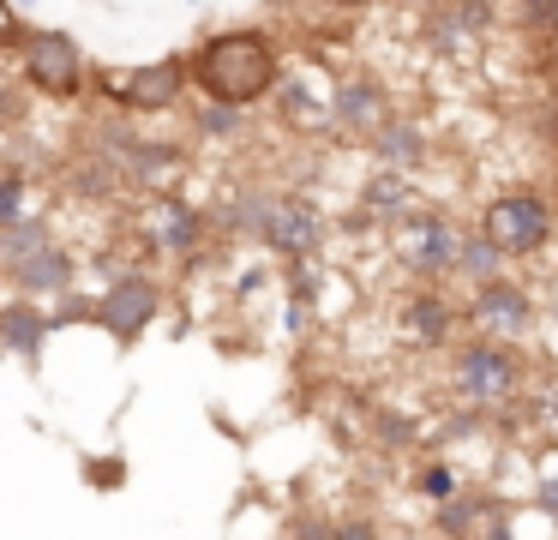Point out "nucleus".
I'll list each match as a JSON object with an SVG mask.
<instances>
[{"label":"nucleus","instance_id":"18","mask_svg":"<svg viewBox=\"0 0 558 540\" xmlns=\"http://www.w3.org/2000/svg\"><path fill=\"white\" fill-rule=\"evenodd\" d=\"M49 331H54V319H49V307H37V300H7V307H0V348L19 355L25 367L43 360Z\"/></svg>","mask_w":558,"mask_h":540},{"label":"nucleus","instance_id":"31","mask_svg":"<svg viewBox=\"0 0 558 540\" xmlns=\"http://www.w3.org/2000/svg\"><path fill=\"white\" fill-rule=\"evenodd\" d=\"M553 139H558V115H553Z\"/></svg>","mask_w":558,"mask_h":540},{"label":"nucleus","instance_id":"22","mask_svg":"<svg viewBox=\"0 0 558 540\" xmlns=\"http://www.w3.org/2000/svg\"><path fill=\"white\" fill-rule=\"evenodd\" d=\"M450 276H462L469 288H481V283H493V276H505V259L493 252V240L462 235L457 240V271H450Z\"/></svg>","mask_w":558,"mask_h":540},{"label":"nucleus","instance_id":"32","mask_svg":"<svg viewBox=\"0 0 558 540\" xmlns=\"http://www.w3.org/2000/svg\"><path fill=\"white\" fill-rule=\"evenodd\" d=\"M265 7H277V0H265Z\"/></svg>","mask_w":558,"mask_h":540},{"label":"nucleus","instance_id":"7","mask_svg":"<svg viewBox=\"0 0 558 540\" xmlns=\"http://www.w3.org/2000/svg\"><path fill=\"white\" fill-rule=\"evenodd\" d=\"M157 307H162V283H157V276L126 271V276H114V283L102 288L97 300H90V324H97L109 343L126 348V343H138V336L150 331Z\"/></svg>","mask_w":558,"mask_h":540},{"label":"nucleus","instance_id":"15","mask_svg":"<svg viewBox=\"0 0 558 540\" xmlns=\"http://www.w3.org/2000/svg\"><path fill=\"white\" fill-rule=\"evenodd\" d=\"M366 151H373V163L390 168V175H421V168L433 163V139H426V127L414 115H390L385 127L366 139Z\"/></svg>","mask_w":558,"mask_h":540},{"label":"nucleus","instance_id":"30","mask_svg":"<svg viewBox=\"0 0 558 540\" xmlns=\"http://www.w3.org/2000/svg\"><path fill=\"white\" fill-rule=\"evenodd\" d=\"M378 540H421V535H378Z\"/></svg>","mask_w":558,"mask_h":540},{"label":"nucleus","instance_id":"2","mask_svg":"<svg viewBox=\"0 0 558 540\" xmlns=\"http://www.w3.org/2000/svg\"><path fill=\"white\" fill-rule=\"evenodd\" d=\"M450 391L474 408V415H498V408L522 403V355L510 343H486V336H469V343H450Z\"/></svg>","mask_w":558,"mask_h":540},{"label":"nucleus","instance_id":"21","mask_svg":"<svg viewBox=\"0 0 558 540\" xmlns=\"http://www.w3.org/2000/svg\"><path fill=\"white\" fill-rule=\"evenodd\" d=\"M49 223L43 216H25V223H13V228H0V276H13L19 264L31 259V252H43L49 247Z\"/></svg>","mask_w":558,"mask_h":540},{"label":"nucleus","instance_id":"23","mask_svg":"<svg viewBox=\"0 0 558 540\" xmlns=\"http://www.w3.org/2000/svg\"><path fill=\"white\" fill-rule=\"evenodd\" d=\"M25 216H37V204H31V187H25V175H19V168H7V175H0V228L25 223Z\"/></svg>","mask_w":558,"mask_h":540},{"label":"nucleus","instance_id":"27","mask_svg":"<svg viewBox=\"0 0 558 540\" xmlns=\"http://www.w3.org/2000/svg\"><path fill=\"white\" fill-rule=\"evenodd\" d=\"M534 504L558 516V456H553V463H546V475H541V492H534Z\"/></svg>","mask_w":558,"mask_h":540},{"label":"nucleus","instance_id":"26","mask_svg":"<svg viewBox=\"0 0 558 540\" xmlns=\"http://www.w3.org/2000/svg\"><path fill=\"white\" fill-rule=\"evenodd\" d=\"M373 439L385 444V451H409V444H414V427H409L402 415H390V408H378V415H373Z\"/></svg>","mask_w":558,"mask_h":540},{"label":"nucleus","instance_id":"10","mask_svg":"<svg viewBox=\"0 0 558 540\" xmlns=\"http://www.w3.org/2000/svg\"><path fill=\"white\" fill-rule=\"evenodd\" d=\"M325 108H330V127L337 132H349V139H373V132L390 120V91L373 79V72H337Z\"/></svg>","mask_w":558,"mask_h":540},{"label":"nucleus","instance_id":"5","mask_svg":"<svg viewBox=\"0 0 558 540\" xmlns=\"http://www.w3.org/2000/svg\"><path fill=\"white\" fill-rule=\"evenodd\" d=\"M13 55H19V67H25L31 91L54 96V103H73V96L85 91V79H90L85 48H78L66 31H25Z\"/></svg>","mask_w":558,"mask_h":540},{"label":"nucleus","instance_id":"12","mask_svg":"<svg viewBox=\"0 0 558 540\" xmlns=\"http://www.w3.org/2000/svg\"><path fill=\"white\" fill-rule=\"evenodd\" d=\"M426 36H433L438 55L462 60L493 36V0H438L426 12Z\"/></svg>","mask_w":558,"mask_h":540},{"label":"nucleus","instance_id":"3","mask_svg":"<svg viewBox=\"0 0 558 540\" xmlns=\"http://www.w3.org/2000/svg\"><path fill=\"white\" fill-rule=\"evenodd\" d=\"M474 235L493 240V252L505 264L534 259V252H546V240H553V199H546V192H534V187L498 192V199H486L481 228H474Z\"/></svg>","mask_w":558,"mask_h":540},{"label":"nucleus","instance_id":"19","mask_svg":"<svg viewBox=\"0 0 558 540\" xmlns=\"http://www.w3.org/2000/svg\"><path fill=\"white\" fill-rule=\"evenodd\" d=\"M270 96H277L282 120H289L294 132H325V127H330L325 96H313V91H306V79H301V72H282V79H277V91H270Z\"/></svg>","mask_w":558,"mask_h":540},{"label":"nucleus","instance_id":"1","mask_svg":"<svg viewBox=\"0 0 558 540\" xmlns=\"http://www.w3.org/2000/svg\"><path fill=\"white\" fill-rule=\"evenodd\" d=\"M186 79L205 91V103H229V108H253L277 91L282 79V55L265 31H217L193 60Z\"/></svg>","mask_w":558,"mask_h":540},{"label":"nucleus","instance_id":"17","mask_svg":"<svg viewBox=\"0 0 558 540\" xmlns=\"http://www.w3.org/2000/svg\"><path fill=\"white\" fill-rule=\"evenodd\" d=\"M414 211H426L414 175H390V168H373V175H366V187H361V216L366 223L397 228V223H409Z\"/></svg>","mask_w":558,"mask_h":540},{"label":"nucleus","instance_id":"25","mask_svg":"<svg viewBox=\"0 0 558 540\" xmlns=\"http://www.w3.org/2000/svg\"><path fill=\"white\" fill-rule=\"evenodd\" d=\"M414 492H421L426 504H445V499H457V475H450L445 463H433V468H421V475H414Z\"/></svg>","mask_w":558,"mask_h":540},{"label":"nucleus","instance_id":"4","mask_svg":"<svg viewBox=\"0 0 558 540\" xmlns=\"http://www.w3.org/2000/svg\"><path fill=\"white\" fill-rule=\"evenodd\" d=\"M186 55H162V60H138L126 72H97V96H109V108L121 115H169L186 96Z\"/></svg>","mask_w":558,"mask_h":540},{"label":"nucleus","instance_id":"33","mask_svg":"<svg viewBox=\"0 0 558 540\" xmlns=\"http://www.w3.org/2000/svg\"><path fill=\"white\" fill-rule=\"evenodd\" d=\"M553 312H558V307H553Z\"/></svg>","mask_w":558,"mask_h":540},{"label":"nucleus","instance_id":"13","mask_svg":"<svg viewBox=\"0 0 558 540\" xmlns=\"http://www.w3.org/2000/svg\"><path fill=\"white\" fill-rule=\"evenodd\" d=\"M205 228H210V216L198 211V204H186L181 192H169V199H157V211H150L145 240L162 247L169 259L193 264V259H205Z\"/></svg>","mask_w":558,"mask_h":540},{"label":"nucleus","instance_id":"14","mask_svg":"<svg viewBox=\"0 0 558 540\" xmlns=\"http://www.w3.org/2000/svg\"><path fill=\"white\" fill-rule=\"evenodd\" d=\"M126 180H138V187L150 192V199H169L174 187L186 180V168H193V156L181 151V144H157V139H133L121 156Z\"/></svg>","mask_w":558,"mask_h":540},{"label":"nucleus","instance_id":"16","mask_svg":"<svg viewBox=\"0 0 558 540\" xmlns=\"http://www.w3.org/2000/svg\"><path fill=\"white\" fill-rule=\"evenodd\" d=\"M7 283H13L25 300H37V307H43V300H66V295H73V283H78V259L49 240V247L31 252V259L19 264L13 276H7Z\"/></svg>","mask_w":558,"mask_h":540},{"label":"nucleus","instance_id":"24","mask_svg":"<svg viewBox=\"0 0 558 540\" xmlns=\"http://www.w3.org/2000/svg\"><path fill=\"white\" fill-rule=\"evenodd\" d=\"M193 132H205V139H241L246 132V108H229V103H210L193 115Z\"/></svg>","mask_w":558,"mask_h":540},{"label":"nucleus","instance_id":"20","mask_svg":"<svg viewBox=\"0 0 558 540\" xmlns=\"http://www.w3.org/2000/svg\"><path fill=\"white\" fill-rule=\"evenodd\" d=\"M493 511H498V504L486 499V492H457V499L433 504V528H438V540H474Z\"/></svg>","mask_w":558,"mask_h":540},{"label":"nucleus","instance_id":"28","mask_svg":"<svg viewBox=\"0 0 558 540\" xmlns=\"http://www.w3.org/2000/svg\"><path fill=\"white\" fill-rule=\"evenodd\" d=\"M409 7H421V12H433V7H438V0H409Z\"/></svg>","mask_w":558,"mask_h":540},{"label":"nucleus","instance_id":"9","mask_svg":"<svg viewBox=\"0 0 558 540\" xmlns=\"http://www.w3.org/2000/svg\"><path fill=\"white\" fill-rule=\"evenodd\" d=\"M325 235H330V223H325V211H318L306 192H277L258 247L277 252V259H289V264H313L318 252H325Z\"/></svg>","mask_w":558,"mask_h":540},{"label":"nucleus","instance_id":"11","mask_svg":"<svg viewBox=\"0 0 558 540\" xmlns=\"http://www.w3.org/2000/svg\"><path fill=\"white\" fill-rule=\"evenodd\" d=\"M397 319H402V336H409L414 348H450V343H457V331H462V307L438 283L409 288L402 307H397Z\"/></svg>","mask_w":558,"mask_h":540},{"label":"nucleus","instance_id":"29","mask_svg":"<svg viewBox=\"0 0 558 540\" xmlns=\"http://www.w3.org/2000/svg\"><path fill=\"white\" fill-rule=\"evenodd\" d=\"M330 7H366V0H330Z\"/></svg>","mask_w":558,"mask_h":540},{"label":"nucleus","instance_id":"6","mask_svg":"<svg viewBox=\"0 0 558 540\" xmlns=\"http://www.w3.org/2000/svg\"><path fill=\"white\" fill-rule=\"evenodd\" d=\"M457 240H462V228L445 211H414L409 223L390 228V247H397L402 271L421 276V283H445L457 271Z\"/></svg>","mask_w":558,"mask_h":540},{"label":"nucleus","instance_id":"8","mask_svg":"<svg viewBox=\"0 0 558 540\" xmlns=\"http://www.w3.org/2000/svg\"><path fill=\"white\" fill-rule=\"evenodd\" d=\"M534 295L522 283H510V276H493V283H481L469 295V307H462V324H469L474 336H486V343H522V336L534 331Z\"/></svg>","mask_w":558,"mask_h":540}]
</instances>
